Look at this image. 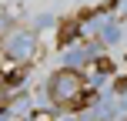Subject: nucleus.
I'll list each match as a JSON object with an SVG mask.
<instances>
[{"instance_id":"3","label":"nucleus","mask_w":127,"mask_h":121,"mask_svg":"<svg viewBox=\"0 0 127 121\" xmlns=\"http://www.w3.org/2000/svg\"><path fill=\"white\" fill-rule=\"evenodd\" d=\"M100 37H104V40H117V27H114V24H110V27H104V30H100Z\"/></svg>"},{"instance_id":"4","label":"nucleus","mask_w":127,"mask_h":121,"mask_svg":"<svg viewBox=\"0 0 127 121\" xmlns=\"http://www.w3.org/2000/svg\"><path fill=\"white\" fill-rule=\"evenodd\" d=\"M117 91H121V94H127V77H124V81H117Z\"/></svg>"},{"instance_id":"2","label":"nucleus","mask_w":127,"mask_h":121,"mask_svg":"<svg viewBox=\"0 0 127 121\" xmlns=\"http://www.w3.org/2000/svg\"><path fill=\"white\" fill-rule=\"evenodd\" d=\"M30 51H33V34H10L7 37V54L10 57H17V61H24V57H30Z\"/></svg>"},{"instance_id":"1","label":"nucleus","mask_w":127,"mask_h":121,"mask_svg":"<svg viewBox=\"0 0 127 121\" xmlns=\"http://www.w3.org/2000/svg\"><path fill=\"white\" fill-rule=\"evenodd\" d=\"M84 94V77L77 71H57L50 77V98L57 104H70Z\"/></svg>"}]
</instances>
